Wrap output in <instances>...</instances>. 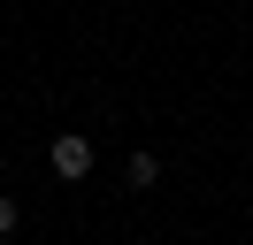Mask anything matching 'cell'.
<instances>
[{"label": "cell", "instance_id": "obj_1", "mask_svg": "<svg viewBox=\"0 0 253 245\" xmlns=\"http://www.w3.org/2000/svg\"><path fill=\"white\" fill-rule=\"evenodd\" d=\"M46 161H54L62 184H84V176H92V138H84V130H62V138L46 146Z\"/></svg>", "mask_w": 253, "mask_h": 245}, {"label": "cell", "instance_id": "obj_3", "mask_svg": "<svg viewBox=\"0 0 253 245\" xmlns=\"http://www.w3.org/2000/svg\"><path fill=\"white\" fill-rule=\"evenodd\" d=\"M8 230H16V199L0 192V238H8Z\"/></svg>", "mask_w": 253, "mask_h": 245}, {"label": "cell", "instance_id": "obj_2", "mask_svg": "<svg viewBox=\"0 0 253 245\" xmlns=\"http://www.w3.org/2000/svg\"><path fill=\"white\" fill-rule=\"evenodd\" d=\"M123 184H130V192H154V184H161V161H154V153H130V161H123Z\"/></svg>", "mask_w": 253, "mask_h": 245}]
</instances>
